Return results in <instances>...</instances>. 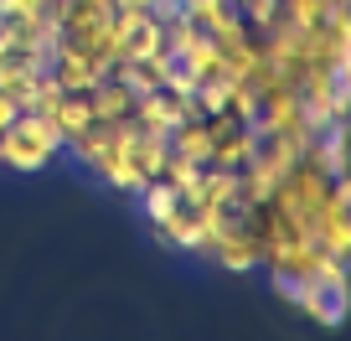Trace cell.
Returning <instances> with one entry per match:
<instances>
[{"mask_svg":"<svg viewBox=\"0 0 351 341\" xmlns=\"http://www.w3.org/2000/svg\"><path fill=\"white\" fill-rule=\"evenodd\" d=\"M47 73L57 78V89H62V93H88L104 73H109V62L93 57V52H83V47H73V42H62L52 52V62H47Z\"/></svg>","mask_w":351,"mask_h":341,"instance_id":"277c9868","label":"cell"},{"mask_svg":"<svg viewBox=\"0 0 351 341\" xmlns=\"http://www.w3.org/2000/svg\"><path fill=\"white\" fill-rule=\"evenodd\" d=\"M330 5H346V0H330Z\"/></svg>","mask_w":351,"mask_h":341,"instance_id":"30bf717a","label":"cell"},{"mask_svg":"<svg viewBox=\"0 0 351 341\" xmlns=\"http://www.w3.org/2000/svg\"><path fill=\"white\" fill-rule=\"evenodd\" d=\"M62 134H57V124L47 119V114H16L5 130H0V165L5 171H21V176H32V171H47V165L62 155Z\"/></svg>","mask_w":351,"mask_h":341,"instance_id":"6da1fadb","label":"cell"},{"mask_svg":"<svg viewBox=\"0 0 351 341\" xmlns=\"http://www.w3.org/2000/svg\"><path fill=\"white\" fill-rule=\"evenodd\" d=\"M202 253H207L217 269H228V274H253V269H258V243H253L243 212L222 222V228L207 238V248H202Z\"/></svg>","mask_w":351,"mask_h":341,"instance_id":"3957f363","label":"cell"},{"mask_svg":"<svg viewBox=\"0 0 351 341\" xmlns=\"http://www.w3.org/2000/svg\"><path fill=\"white\" fill-rule=\"evenodd\" d=\"M269 285H274L279 295L300 310V316L315 320V326H326V331H341V326H346V310H351L346 295H330V290H320L315 279H300V274H269Z\"/></svg>","mask_w":351,"mask_h":341,"instance_id":"7a4b0ae2","label":"cell"},{"mask_svg":"<svg viewBox=\"0 0 351 341\" xmlns=\"http://www.w3.org/2000/svg\"><path fill=\"white\" fill-rule=\"evenodd\" d=\"M16 114H21V109H16V99H11V93H0V130H5Z\"/></svg>","mask_w":351,"mask_h":341,"instance_id":"9c48e42d","label":"cell"},{"mask_svg":"<svg viewBox=\"0 0 351 341\" xmlns=\"http://www.w3.org/2000/svg\"><path fill=\"white\" fill-rule=\"evenodd\" d=\"M88 109H93V119L99 124H114V119H130L134 114V93L124 89L119 78H109L104 73L93 89H88Z\"/></svg>","mask_w":351,"mask_h":341,"instance_id":"5b68a950","label":"cell"},{"mask_svg":"<svg viewBox=\"0 0 351 341\" xmlns=\"http://www.w3.org/2000/svg\"><path fill=\"white\" fill-rule=\"evenodd\" d=\"M134 202H140L145 222H150V228H160V222L171 217L176 207H181V191H176V187H171L165 176H155V181H145V187L134 191Z\"/></svg>","mask_w":351,"mask_h":341,"instance_id":"8992f818","label":"cell"},{"mask_svg":"<svg viewBox=\"0 0 351 341\" xmlns=\"http://www.w3.org/2000/svg\"><path fill=\"white\" fill-rule=\"evenodd\" d=\"M47 119L57 124L62 145H67V140H77V134H83L88 124H93V109H88V93H62V99H57V109L47 114Z\"/></svg>","mask_w":351,"mask_h":341,"instance_id":"52a82bcc","label":"cell"},{"mask_svg":"<svg viewBox=\"0 0 351 341\" xmlns=\"http://www.w3.org/2000/svg\"><path fill=\"white\" fill-rule=\"evenodd\" d=\"M176 62L186 67V73H191V78H197V83H202V78H217V73H228V62H222V52H217V42H212V36H207V32H202V36H197V42H191V47H186V52L176 57ZM228 78H232V73H228Z\"/></svg>","mask_w":351,"mask_h":341,"instance_id":"ba28073f","label":"cell"}]
</instances>
